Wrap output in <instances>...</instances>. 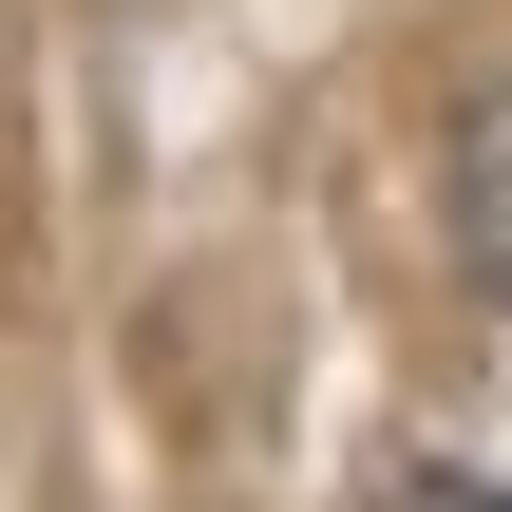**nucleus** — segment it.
<instances>
[{
  "instance_id": "nucleus-1",
  "label": "nucleus",
  "mask_w": 512,
  "mask_h": 512,
  "mask_svg": "<svg viewBox=\"0 0 512 512\" xmlns=\"http://www.w3.org/2000/svg\"><path fill=\"white\" fill-rule=\"evenodd\" d=\"M437 190H456V266H475V285L512 304V76L475 95V114H456V152H437Z\"/></svg>"
},
{
  "instance_id": "nucleus-2",
  "label": "nucleus",
  "mask_w": 512,
  "mask_h": 512,
  "mask_svg": "<svg viewBox=\"0 0 512 512\" xmlns=\"http://www.w3.org/2000/svg\"><path fill=\"white\" fill-rule=\"evenodd\" d=\"M380 512H512V494H494V475H399Z\"/></svg>"
}]
</instances>
